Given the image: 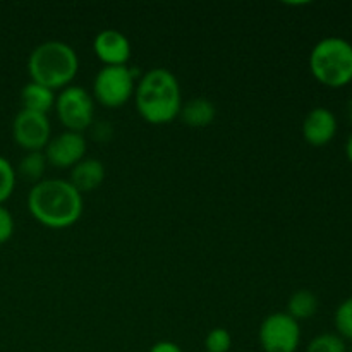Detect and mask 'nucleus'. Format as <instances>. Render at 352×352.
<instances>
[{
  "label": "nucleus",
  "mask_w": 352,
  "mask_h": 352,
  "mask_svg": "<svg viewBox=\"0 0 352 352\" xmlns=\"http://www.w3.org/2000/svg\"><path fill=\"white\" fill-rule=\"evenodd\" d=\"M28 208L33 219L48 229H67L82 215V195L64 179H43L31 188Z\"/></svg>",
  "instance_id": "nucleus-1"
},
{
  "label": "nucleus",
  "mask_w": 352,
  "mask_h": 352,
  "mask_svg": "<svg viewBox=\"0 0 352 352\" xmlns=\"http://www.w3.org/2000/svg\"><path fill=\"white\" fill-rule=\"evenodd\" d=\"M134 100L140 116L155 126L172 122L182 109L177 78L164 67L151 69L140 79L134 89Z\"/></svg>",
  "instance_id": "nucleus-2"
},
{
  "label": "nucleus",
  "mask_w": 352,
  "mask_h": 352,
  "mask_svg": "<svg viewBox=\"0 0 352 352\" xmlns=\"http://www.w3.org/2000/svg\"><path fill=\"white\" fill-rule=\"evenodd\" d=\"M79 71L78 54L60 40H48L38 45L28 58L31 81L47 86L52 91L64 89L74 81Z\"/></svg>",
  "instance_id": "nucleus-3"
},
{
  "label": "nucleus",
  "mask_w": 352,
  "mask_h": 352,
  "mask_svg": "<svg viewBox=\"0 0 352 352\" xmlns=\"http://www.w3.org/2000/svg\"><path fill=\"white\" fill-rule=\"evenodd\" d=\"M309 69L323 86L344 88L352 81V43L340 36L323 38L309 54Z\"/></svg>",
  "instance_id": "nucleus-4"
},
{
  "label": "nucleus",
  "mask_w": 352,
  "mask_h": 352,
  "mask_svg": "<svg viewBox=\"0 0 352 352\" xmlns=\"http://www.w3.org/2000/svg\"><path fill=\"white\" fill-rule=\"evenodd\" d=\"M134 89V72L127 65H103L93 82L95 98L107 109L126 105Z\"/></svg>",
  "instance_id": "nucleus-5"
},
{
  "label": "nucleus",
  "mask_w": 352,
  "mask_h": 352,
  "mask_svg": "<svg viewBox=\"0 0 352 352\" xmlns=\"http://www.w3.org/2000/svg\"><path fill=\"white\" fill-rule=\"evenodd\" d=\"M55 110L62 126L72 133H82L93 124V98L81 86H67L55 98Z\"/></svg>",
  "instance_id": "nucleus-6"
},
{
  "label": "nucleus",
  "mask_w": 352,
  "mask_h": 352,
  "mask_svg": "<svg viewBox=\"0 0 352 352\" xmlns=\"http://www.w3.org/2000/svg\"><path fill=\"white\" fill-rule=\"evenodd\" d=\"M258 339L265 352H296L301 342V327L287 313H272L260 325Z\"/></svg>",
  "instance_id": "nucleus-7"
},
{
  "label": "nucleus",
  "mask_w": 352,
  "mask_h": 352,
  "mask_svg": "<svg viewBox=\"0 0 352 352\" xmlns=\"http://www.w3.org/2000/svg\"><path fill=\"white\" fill-rule=\"evenodd\" d=\"M50 120L47 116L21 110L12 122V138L23 150L41 151L50 141Z\"/></svg>",
  "instance_id": "nucleus-8"
},
{
  "label": "nucleus",
  "mask_w": 352,
  "mask_h": 352,
  "mask_svg": "<svg viewBox=\"0 0 352 352\" xmlns=\"http://www.w3.org/2000/svg\"><path fill=\"white\" fill-rule=\"evenodd\" d=\"M43 153L48 164L54 165V167L72 168L85 158L86 140L82 138L81 133L65 131L58 136L50 138Z\"/></svg>",
  "instance_id": "nucleus-9"
},
{
  "label": "nucleus",
  "mask_w": 352,
  "mask_h": 352,
  "mask_svg": "<svg viewBox=\"0 0 352 352\" xmlns=\"http://www.w3.org/2000/svg\"><path fill=\"white\" fill-rule=\"evenodd\" d=\"M339 124L332 110L315 107L302 120V136L311 146H325L336 138Z\"/></svg>",
  "instance_id": "nucleus-10"
},
{
  "label": "nucleus",
  "mask_w": 352,
  "mask_h": 352,
  "mask_svg": "<svg viewBox=\"0 0 352 352\" xmlns=\"http://www.w3.org/2000/svg\"><path fill=\"white\" fill-rule=\"evenodd\" d=\"M93 50L103 65H126L131 57V41L117 30H103L93 40Z\"/></svg>",
  "instance_id": "nucleus-11"
},
{
  "label": "nucleus",
  "mask_w": 352,
  "mask_h": 352,
  "mask_svg": "<svg viewBox=\"0 0 352 352\" xmlns=\"http://www.w3.org/2000/svg\"><path fill=\"white\" fill-rule=\"evenodd\" d=\"M105 181V165L96 158H82L71 168V182L79 192L95 191Z\"/></svg>",
  "instance_id": "nucleus-12"
},
{
  "label": "nucleus",
  "mask_w": 352,
  "mask_h": 352,
  "mask_svg": "<svg viewBox=\"0 0 352 352\" xmlns=\"http://www.w3.org/2000/svg\"><path fill=\"white\" fill-rule=\"evenodd\" d=\"M179 117L186 126L199 129V127H208L215 120L217 109L208 98L199 96V98H192L188 103H184L181 112H179Z\"/></svg>",
  "instance_id": "nucleus-13"
},
{
  "label": "nucleus",
  "mask_w": 352,
  "mask_h": 352,
  "mask_svg": "<svg viewBox=\"0 0 352 352\" xmlns=\"http://www.w3.org/2000/svg\"><path fill=\"white\" fill-rule=\"evenodd\" d=\"M55 93L47 86H41L38 82H28L23 89H21V103H23V110H30V112L43 113L47 116L48 110L55 105Z\"/></svg>",
  "instance_id": "nucleus-14"
},
{
  "label": "nucleus",
  "mask_w": 352,
  "mask_h": 352,
  "mask_svg": "<svg viewBox=\"0 0 352 352\" xmlns=\"http://www.w3.org/2000/svg\"><path fill=\"white\" fill-rule=\"evenodd\" d=\"M320 308V301L311 291L294 292L287 302V315L294 318L296 322H302V320H309L316 315Z\"/></svg>",
  "instance_id": "nucleus-15"
},
{
  "label": "nucleus",
  "mask_w": 352,
  "mask_h": 352,
  "mask_svg": "<svg viewBox=\"0 0 352 352\" xmlns=\"http://www.w3.org/2000/svg\"><path fill=\"white\" fill-rule=\"evenodd\" d=\"M47 158H45L43 151H28L23 158H21L19 165H17V172L21 177H24L26 181L34 182L38 184L40 181H43V174L47 170Z\"/></svg>",
  "instance_id": "nucleus-16"
},
{
  "label": "nucleus",
  "mask_w": 352,
  "mask_h": 352,
  "mask_svg": "<svg viewBox=\"0 0 352 352\" xmlns=\"http://www.w3.org/2000/svg\"><path fill=\"white\" fill-rule=\"evenodd\" d=\"M306 352H347V342L337 333H320L308 344Z\"/></svg>",
  "instance_id": "nucleus-17"
},
{
  "label": "nucleus",
  "mask_w": 352,
  "mask_h": 352,
  "mask_svg": "<svg viewBox=\"0 0 352 352\" xmlns=\"http://www.w3.org/2000/svg\"><path fill=\"white\" fill-rule=\"evenodd\" d=\"M333 323H336L337 336L342 337L344 340H349L352 344V298L344 299L337 308L336 316H333Z\"/></svg>",
  "instance_id": "nucleus-18"
},
{
  "label": "nucleus",
  "mask_w": 352,
  "mask_h": 352,
  "mask_svg": "<svg viewBox=\"0 0 352 352\" xmlns=\"http://www.w3.org/2000/svg\"><path fill=\"white\" fill-rule=\"evenodd\" d=\"M16 168L10 165V162L7 158L0 157V205H3L12 196L14 188H16Z\"/></svg>",
  "instance_id": "nucleus-19"
},
{
  "label": "nucleus",
  "mask_w": 352,
  "mask_h": 352,
  "mask_svg": "<svg viewBox=\"0 0 352 352\" xmlns=\"http://www.w3.org/2000/svg\"><path fill=\"white\" fill-rule=\"evenodd\" d=\"M205 352H229L232 347V337L226 329H213L205 339Z\"/></svg>",
  "instance_id": "nucleus-20"
},
{
  "label": "nucleus",
  "mask_w": 352,
  "mask_h": 352,
  "mask_svg": "<svg viewBox=\"0 0 352 352\" xmlns=\"http://www.w3.org/2000/svg\"><path fill=\"white\" fill-rule=\"evenodd\" d=\"M14 234V217L3 205H0V244H6Z\"/></svg>",
  "instance_id": "nucleus-21"
},
{
  "label": "nucleus",
  "mask_w": 352,
  "mask_h": 352,
  "mask_svg": "<svg viewBox=\"0 0 352 352\" xmlns=\"http://www.w3.org/2000/svg\"><path fill=\"white\" fill-rule=\"evenodd\" d=\"M112 126L110 122H98L93 127V138L98 141H109L112 138Z\"/></svg>",
  "instance_id": "nucleus-22"
},
{
  "label": "nucleus",
  "mask_w": 352,
  "mask_h": 352,
  "mask_svg": "<svg viewBox=\"0 0 352 352\" xmlns=\"http://www.w3.org/2000/svg\"><path fill=\"white\" fill-rule=\"evenodd\" d=\"M148 352H182V349L175 342H170V340H160Z\"/></svg>",
  "instance_id": "nucleus-23"
},
{
  "label": "nucleus",
  "mask_w": 352,
  "mask_h": 352,
  "mask_svg": "<svg viewBox=\"0 0 352 352\" xmlns=\"http://www.w3.org/2000/svg\"><path fill=\"white\" fill-rule=\"evenodd\" d=\"M346 157H347V160H349L351 165H352V133H351V136L347 138V143H346Z\"/></svg>",
  "instance_id": "nucleus-24"
},
{
  "label": "nucleus",
  "mask_w": 352,
  "mask_h": 352,
  "mask_svg": "<svg viewBox=\"0 0 352 352\" xmlns=\"http://www.w3.org/2000/svg\"><path fill=\"white\" fill-rule=\"evenodd\" d=\"M346 116H347V119H349V122L352 124V96H351L349 102H347V105H346Z\"/></svg>",
  "instance_id": "nucleus-25"
},
{
  "label": "nucleus",
  "mask_w": 352,
  "mask_h": 352,
  "mask_svg": "<svg viewBox=\"0 0 352 352\" xmlns=\"http://www.w3.org/2000/svg\"><path fill=\"white\" fill-rule=\"evenodd\" d=\"M347 352H352V344L351 346H347Z\"/></svg>",
  "instance_id": "nucleus-26"
}]
</instances>
